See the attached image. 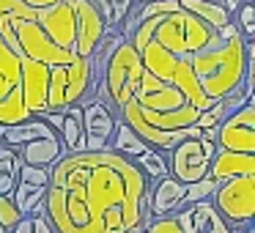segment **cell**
<instances>
[{"mask_svg":"<svg viewBox=\"0 0 255 233\" xmlns=\"http://www.w3.org/2000/svg\"><path fill=\"white\" fill-rule=\"evenodd\" d=\"M148 176L113 151L66 154L50 167L44 217L55 233L145 231Z\"/></svg>","mask_w":255,"mask_h":233,"instance_id":"cell-1","label":"cell"},{"mask_svg":"<svg viewBox=\"0 0 255 233\" xmlns=\"http://www.w3.org/2000/svg\"><path fill=\"white\" fill-rule=\"evenodd\" d=\"M189 66L211 102L225 99L231 91L244 85L247 77V39L239 33L217 47L195 52L189 55Z\"/></svg>","mask_w":255,"mask_h":233,"instance_id":"cell-2","label":"cell"},{"mask_svg":"<svg viewBox=\"0 0 255 233\" xmlns=\"http://www.w3.org/2000/svg\"><path fill=\"white\" fill-rule=\"evenodd\" d=\"M151 41L165 47V50L176 58H189L200 50L222 44V39L217 36L214 28H209V25L200 22L198 17L187 14L184 8H178V11H173V14H165V17L159 19V25H156Z\"/></svg>","mask_w":255,"mask_h":233,"instance_id":"cell-3","label":"cell"},{"mask_svg":"<svg viewBox=\"0 0 255 233\" xmlns=\"http://www.w3.org/2000/svg\"><path fill=\"white\" fill-rule=\"evenodd\" d=\"M96 80L91 58H74L66 66L50 69V85H47V110H66L69 105H88L94 102Z\"/></svg>","mask_w":255,"mask_h":233,"instance_id":"cell-4","label":"cell"},{"mask_svg":"<svg viewBox=\"0 0 255 233\" xmlns=\"http://www.w3.org/2000/svg\"><path fill=\"white\" fill-rule=\"evenodd\" d=\"M143 63H140V55L132 50L127 39H118V44L113 47L110 58L105 63V74H102V85L107 94V102L116 107L118 113L134 99L137 94V85H140V77H143Z\"/></svg>","mask_w":255,"mask_h":233,"instance_id":"cell-5","label":"cell"},{"mask_svg":"<svg viewBox=\"0 0 255 233\" xmlns=\"http://www.w3.org/2000/svg\"><path fill=\"white\" fill-rule=\"evenodd\" d=\"M211 203L231 231L250 228L255 220V176H239L217 184Z\"/></svg>","mask_w":255,"mask_h":233,"instance_id":"cell-6","label":"cell"},{"mask_svg":"<svg viewBox=\"0 0 255 233\" xmlns=\"http://www.w3.org/2000/svg\"><path fill=\"white\" fill-rule=\"evenodd\" d=\"M22 58L14 55L0 39V126H11L33 118L22 102Z\"/></svg>","mask_w":255,"mask_h":233,"instance_id":"cell-7","label":"cell"},{"mask_svg":"<svg viewBox=\"0 0 255 233\" xmlns=\"http://www.w3.org/2000/svg\"><path fill=\"white\" fill-rule=\"evenodd\" d=\"M217 145L214 143H206L200 137H189L181 140L170 154V165H167V176L181 181L184 187L187 184H195L200 178H206V170H209V162L214 156Z\"/></svg>","mask_w":255,"mask_h":233,"instance_id":"cell-8","label":"cell"},{"mask_svg":"<svg viewBox=\"0 0 255 233\" xmlns=\"http://www.w3.org/2000/svg\"><path fill=\"white\" fill-rule=\"evenodd\" d=\"M217 148L236 151V154H255V107L244 102L239 110L222 118L217 126Z\"/></svg>","mask_w":255,"mask_h":233,"instance_id":"cell-9","label":"cell"},{"mask_svg":"<svg viewBox=\"0 0 255 233\" xmlns=\"http://www.w3.org/2000/svg\"><path fill=\"white\" fill-rule=\"evenodd\" d=\"M74 11V55L91 58L107 41V28L94 0H72Z\"/></svg>","mask_w":255,"mask_h":233,"instance_id":"cell-10","label":"cell"},{"mask_svg":"<svg viewBox=\"0 0 255 233\" xmlns=\"http://www.w3.org/2000/svg\"><path fill=\"white\" fill-rule=\"evenodd\" d=\"M121 121V113L107 102H88L83 105V137L85 151H107L110 137L116 132V123Z\"/></svg>","mask_w":255,"mask_h":233,"instance_id":"cell-11","label":"cell"},{"mask_svg":"<svg viewBox=\"0 0 255 233\" xmlns=\"http://www.w3.org/2000/svg\"><path fill=\"white\" fill-rule=\"evenodd\" d=\"M173 220L178 222L184 233H236L225 225L220 214H217L211 200H200L192 206H181L173 211Z\"/></svg>","mask_w":255,"mask_h":233,"instance_id":"cell-12","label":"cell"},{"mask_svg":"<svg viewBox=\"0 0 255 233\" xmlns=\"http://www.w3.org/2000/svg\"><path fill=\"white\" fill-rule=\"evenodd\" d=\"M36 22L41 25L47 36L55 41L61 50L74 55V11L72 3H55L50 8H41L36 14Z\"/></svg>","mask_w":255,"mask_h":233,"instance_id":"cell-13","label":"cell"},{"mask_svg":"<svg viewBox=\"0 0 255 233\" xmlns=\"http://www.w3.org/2000/svg\"><path fill=\"white\" fill-rule=\"evenodd\" d=\"M134 102L148 113H167V110H176V107L187 105L184 96L178 94L170 83H162V80L151 77L148 72H143V77H140Z\"/></svg>","mask_w":255,"mask_h":233,"instance_id":"cell-14","label":"cell"},{"mask_svg":"<svg viewBox=\"0 0 255 233\" xmlns=\"http://www.w3.org/2000/svg\"><path fill=\"white\" fill-rule=\"evenodd\" d=\"M47 85H50V66L22 58V102L30 116H41L47 110Z\"/></svg>","mask_w":255,"mask_h":233,"instance_id":"cell-15","label":"cell"},{"mask_svg":"<svg viewBox=\"0 0 255 233\" xmlns=\"http://www.w3.org/2000/svg\"><path fill=\"white\" fill-rule=\"evenodd\" d=\"M239 176H255V154H236V151L217 148L209 162L206 178H211L214 184H222Z\"/></svg>","mask_w":255,"mask_h":233,"instance_id":"cell-16","label":"cell"},{"mask_svg":"<svg viewBox=\"0 0 255 233\" xmlns=\"http://www.w3.org/2000/svg\"><path fill=\"white\" fill-rule=\"evenodd\" d=\"M184 189L187 187H184L181 181H176V178H170V176L156 178L148 187V214H151V220H154V217L173 214L176 209H181Z\"/></svg>","mask_w":255,"mask_h":233,"instance_id":"cell-17","label":"cell"},{"mask_svg":"<svg viewBox=\"0 0 255 233\" xmlns=\"http://www.w3.org/2000/svg\"><path fill=\"white\" fill-rule=\"evenodd\" d=\"M22 165H30V167H52L61 156H66L61 140L58 137H41V140H33V143H25L17 148Z\"/></svg>","mask_w":255,"mask_h":233,"instance_id":"cell-18","label":"cell"},{"mask_svg":"<svg viewBox=\"0 0 255 233\" xmlns=\"http://www.w3.org/2000/svg\"><path fill=\"white\" fill-rule=\"evenodd\" d=\"M58 137L66 154H80L85 151V137H83V105H69L63 110V121L58 126Z\"/></svg>","mask_w":255,"mask_h":233,"instance_id":"cell-19","label":"cell"},{"mask_svg":"<svg viewBox=\"0 0 255 233\" xmlns=\"http://www.w3.org/2000/svg\"><path fill=\"white\" fill-rule=\"evenodd\" d=\"M178 6L187 14L198 17L200 22H206L209 28H214V30H220L222 25H228L233 19L231 14L222 8V3H211V0H178Z\"/></svg>","mask_w":255,"mask_h":233,"instance_id":"cell-20","label":"cell"},{"mask_svg":"<svg viewBox=\"0 0 255 233\" xmlns=\"http://www.w3.org/2000/svg\"><path fill=\"white\" fill-rule=\"evenodd\" d=\"M145 148H148V145H145L143 140L137 137V132L121 118V121L116 123V132H113V137H110L107 151H113V154H118V156H127V159H134V156H140Z\"/></svg>","mask_w":255,"mask_h":233,"instance_id":"cell-21","label":"cell"},{"mask_svg":"<svg viewBox=\"0 0 255 233\" xmlns=\"http://www.w3.org/2000/svg\"><path fill=\"white\" fill-rule=\"evenodd\" d=\"M44 192L47 189H36V187H28V184H19L11 189L8 198L14 200L17 211L22 217H30V214H44Z\"/></svg>","mask_w":255,"mask_h":233,"instance_id":"cell-22","label":"cell"},{"mask_svg":"<svg viewBox=\"0 0 255 233\" xmlns=\"http://www.w3.org/2000/svg\"><path fill=\"white\" fill-rule=\"evenodd\" d=\"M19 159L17 148H8V145H0V195H11V189L19 181Z\"/></svg>","mask_w":255,"mask_h":233,"instance_id":"cell-23","label":"cell"},{"mask_svg":"<svg viewBox=\"0 0 255 233\" xmlns=\"http://www.w3.org/2000/svg\"><path fill=\"white\" fill-rule=\"evenodd\" d=\"M134 165L140 167V170L148 176V181L151 178H162V176H167V162H165V156H162V151H154V148H145L140 156H134Z\"/></svg>","mask_w":255,"mask_h":233,"instance_id":"cell-24","label":"cell"},{"mask_svg":"<svg viewBox=\"0 0 255 233\" xmlns=\"http://www.w3.org/2000/svg\"><path fill=\"white\" fill-rule=\"evenodd\" d=\"M214 189H217V184L211 181V178H200V181H195V184H187L181 206H192V203H200V200H211L214 198Z\"/></svg>","mask_w":255,"mask_h":233,"instance_id":"cell-25","label":"cell"},{"mask_svg":"<svg viewBox=\"0 0 255 233\" xmlns=\"http://www.w3.org/2000/svg\"><path fill=\"white\" fill-rule=\"evenodd\" d=\"M19 184H28V187H36V189H47V184H50V167L22 165L19 167Z\"/></svg>","mask_w":255,"mask_h":233,"instance_id":"cell-26","label":"cell"},{"mask_svg":"<svg viewBox=\"0 0 255 233\" xmlns=\"http://www.w3.org/2000/svg\"><path fill=\"white\" fill-rule=\"evenodd\" d=\"M236 17H239V25H236L239 33H242L247 41H253V36H255V6L250 3V0H244L242 6H239Z\"/></svg>","mask_w":255,"mask_h":233,"instance_id":"cell-27","label":"cell"},{"mask_svg":"<svg viewBox=\"0 0 255 233\" xmlns=\"http://www.w3.org/2000/svg\"><path fill=\"white\" fill-rule=\"evenodd\" d=\"M19 220H22V214L17 211L14 200L8 195H0V233H8Z\"/></svg>","mask_w":255,"mask_h":233,"instance_id":"cell-28","label":"cell"},{"mask_svg":"<svg viewBox=\"0 0 255 233\" xmlns=\"http://www.w3.org/2000/svg\"><path fill=\"white\" fill-rule=\"evenodd\" d=\"M145 233H184V231L173 220V214H165V217H154L148 222V228H145Z\"/></svg>","mask_w":255,"mask_h":233,"instance_id":"cell-29","label":"cell"},{"mask_svg":"<svg viewBox=\"0 0 255 233\" xmlns=\"http://www.w3.org/2000/svg\"><path fill=\"white\" fill-rule=\"evenodd\" d=\"M30 217H33V233H55L44 214H30Z\"/></svg>","mask_w":255,"mask_h":233,"instance_id":"cell-30","label":"cell"},{"mask_svg":"<svg viewBox=\"0 0 255 233\" xmlns=\"http://www.w3.org/2000/svg\"><path fill=\"white\" fill-rule=\"evenodd\" d=\"M22 3L30 8H36V11H41V8H50V6H55V3H72V0H22Z\"/></svg>","mask_w":255,"mask_h":233,"instance_id":"cell-31","label":"cell"},{"mask_svg":"<svg viewBox=\"0 0 255 233\" xmlns=\"http://www.w3.org/2000/svg\"><path fill=\"white\" fill-rule=\"evenodd\" d=\"M8 233H33V217H22Z\"/></svg>","mask_w":255,"mask_h":233,"instance_id":"cell-32","label":"cell"},{"mask_svg":"<svg viewBox=\"0 0 255 233\" xmlns=\"http://www.w3.org/2000/svg\"><path fill=\"white\" fill-rule=\"evenodd\" d=\"M242 3H244V0H222V8H225V11L233 17V14L239 11V6H242Z\"/></svg>","mask_w":255,"mask_h":233,"instance_id":"cell-33","label":"cell"},{"mask_svg":"<svg viewBox=\"0 0 255 233\" xmlns=\"http://www.w3.org/2000/svg\"><path fill=\"white\" fill-rule=\"evenodd\" d=\"M242 233H255V228H253V225H250V228H244V231H242Z\"/></svg>","mask_w":255,"mask_h":233,"instance_id":"cell-34","label":"cell"},{"mask_svg":"<svg viewBox=\"0 0 255 233\" xmlns=\"http://www.w3.org/2000/svg\"><path fill=\"white\" fill-rule=\"evenodd\" d=\"M0 145H3V143H0Z\"/></svg>","mask_w":255,"mask_h":233,"instance_id":"cell-35","label":"cell"}]
</instances>
